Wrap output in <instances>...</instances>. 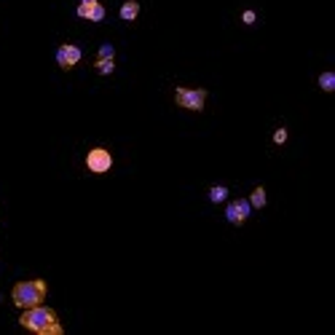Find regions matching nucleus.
Wrapping results in <instances>:
<instances>
[{
    "mask_svg": "<svg viewBox=\"0 0 335 335\" xmlns=\"http://www.w3.org/2000/svg\"><path fill=\"white\" fill-rule=\"evenodd\" d=\"M319 89L327 91V94H330V91H335V72H322V76H319Z\"/></svg>",
    "mask_w": 335,
    "mask_h": 335,
    "instance_id": "9b49d317",
    "label": "nucleus"
},
{
    "mask_svg": "<svg viewBox=\"0 0 335 335\" xmlns=\"http://www.w3.org/2000/svg\"><path fill=\"white\" fill-rule=\"evenodd\" d=\"M118 14H121V19H124V22H134L137 14H139V3H137V0H126V3L121 6Z\"/></svg>",
    "mask_w": 335,
    "mask_h": 335,
    "instance_id": "6e6552de",
    "label": "nucleus"
},
{
    "mask_svg": "<svg viewBox=\"0 0 335 335\" xmlns=\"http://www.w3.org/2000/svg\"><path fill=\"white\" fill-rule=\"evenodd\" d=\"M113 57H116L113 46H110V43H102L99 51H97V59H113Z\"/></svg>",
    "mask_w": 335,
    "mask_h": 335,
    "instance_id": "ddd939ff",
    "label": "nucleus"
},
{
    "mask_svg": "<svg viewBox=\"0 0 335 335\" xmlns=\"http://www.w3.org/2000/svg\"><path fill=\"white\" fill-rule=\"evenodd\" d=\"M97 3H99V0H81L83 8H91V6H97Z\"/></svg>",
    "mask_w": 335,
    "mask_h": 335,
    "instance_id": "dca6fc26",
    "label": "nucleus"
},
{
    "mask_svg": "<svg viewBox=\"0 0 335 335\" xmlns=\"http://www.w3.org/2000/svg\"><path fill=\"white\" fill-rule=\"evenodd\" d=\"M174 102L185 110H204L207 105V89H185V86H177L174 91Z\"/></svg>",
    "mask_w": 335,
    "mask_h": 335,
    "instance_id": "7ed1b4c3",
    "label": "nucleus"
},
{
    "mask_svg": "<svg viewBox=\"0 0 335 335\" xmlns=\"http://www.w3.org/2000/svg\"><path fill=\"white\" fill-rule=\"evenodd\" d=\"M78 62H81V49H78V46L62 43L59 49H57V64H59L62 70H72Z\"/></svg>",
    "mask_w": 335,
    "mask_h": 335,
    "instance_id": "423d86ee",
    "label": "nucleus"
},
{
    "mask_svg": "<svg viewBox=\"0 0 335 335\" xmlns=\"http://www.w3.org/2000/svg\"><path fill=\"white\" fill-rule=\"evenodd\" d=\"M0 301H3V295H0Z\"/></svg>",
    "mask_w": 335,
    "mask_h": 335,
    "instance_id": "f3484780",
    "label": "nucleus"
},
{
    "mask_svg": "<svg viewBox=\"0 0 335 335\" xmlns=\"http://www.w3.org/2000/svg\"><path fill=\"white\" fill-rule=\"evenodd\" d=\"M255 19H257V14L249 11V8H247L244 14H241V22H244V24H255Z\"/></svg>",
    "mask_w": 335,
    "mask_h": 335,
    "instance_id": "2eb2a0df",
    "label": "nucleus"
},
{
    "mask_svg": "<svg viewBox=\"0 0 335 335\" xmlns=\"http://www.w3.org/2000/svg\"><path fill=\"white\" fill-rule=\"evenodd\" d=\"M94 67L99 70V76H110V72L116 70V59H97Z\"/></svg>",
    "mask_w": 335,
    "mask_h": 335,
    "instance_id": "f8f14e48",
    "label": "nucleus"
},
{
    "mask_svg": "<svg viewBox=\"0 0 335 335\" xmlns=\"http://www.w3.org/2000/svg\"><path fill=\"white\" fill-rule=\"evenodd\" d=\"M249 212H252L249 199H236V201H231L226 207V220L234 222V226H244L247 217H249Z\"/></svg>",
    "mask_w": 335,
    "mask_h": 335,
    "instance_id": "39448f33",
    "label": "nucleus"
},
{
    "mask_svg": "<svg viewBox=\"0 0 335 335\" xmlns=\"http://www.w3.org/2000/svg\"><path fill=\"white\" fill-rule=\"evenodd\" d=\"M19 324L24 330H32L38 335H62V324L57 319V311L43 303L32 306V309H24V314L19 316Z\"/></svg>",
    "mask_w": 335,
    "mask_h": 335,
    "instance_id": "f257e3e1",
    "label": "nucleus"
},
{
    "mask_svg": "<svg viewBox=\"0 0 335 335\" xmlns=\"http://www.w3.org/2000/svg\"><path fill=\"white\" fill-rule=\"evenodd\" d=\"M226 199H228V188H226V185H212V188H209V201L212 204H222Z\"/></svg>",
    "mask_w": 335,
    "mask_h": 335,
    "instance_id": "1a4fd4ad",
    "label": "nucleus"
},
{
    "mask_svg": "<svg viewBox=\"0 0 335 335\" xmlns=\"http://www.w3.org/2000/svg\"><path fill=\"white\" fill-rule=\"evenodd\" d=\"M46 292H49V287H46L43 279H30V282H16L14 290H11V301L14 306H19V309H32V306H41L46 301Z\"/></svg>",
    "mask_w": 335,
    "mask_h": 335,
    "instance_id": "f03ea898",
    "label": "nucleus"
},
{
    "mask_svg": "<svg viewBox=\"0 0 335 335\" xmlns=\"http://www.w3.org/2000/svg\"><path fill=\"white\" fill-rule=\"evenodd\" d=\"M249 204H252V209H263L266 207V188H263V185H257V188L252 191Z\"/></svg>",
    "mask_w": 335,
    "mask_h": 335,
    "instance_id": "9d476101",
    "label": "nucleus"
},
{
    "mask_svg": "<svg viewBox=\"0 0 335 335\" xmlns=\"http://www.w3.org/2000/svg\"><path fill=\"white\" fill-rule=\"evenodd\" d=\"M86 166H89V172H94V174H105V172H110V166H113V156H110V151H105V147H91L89 156H86Z\"/></svg>",
    "mask_w": 335,
    "mask_h": 335,
    "instance_id": "20e7f679",
    "label": "nucleus"
},
{
    "mask_svg": "<svg viewBox=\"0 0 335 335\" xmlns=\"http://www.w3.org/2000/svg\"><path fill=\"white\" fill-rule=\"evenodd\" d=\"M274 142L276 145H284L287 142V129H276V132H274Z\"/></svg>",
    "mask_w": 335,
    "mask_h": 335,
    "instance_id": "4468645a",
    "label": "nucleus"
},
{
    "mask_svg": "<svg viewBox=\"0 0 335 335\" xmlns=\"http://www.w3.org/2000/svg\"><path fill=\"white\" fill-rule=\"evenodd\" d=\"M81 19H91V22H102L105 19V8H102V3H97V6H91V8H83V6H78V11H76Z\"/></svg>",
    "mask_w": 335,
    "mask_h": 335,
    "instance_id": "0eeeda50",
    "label": "nucleus"
}]
</instances>
